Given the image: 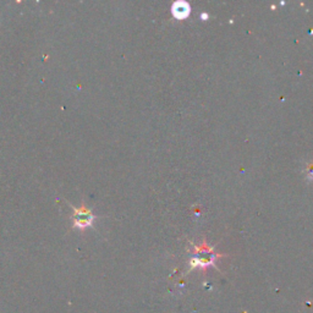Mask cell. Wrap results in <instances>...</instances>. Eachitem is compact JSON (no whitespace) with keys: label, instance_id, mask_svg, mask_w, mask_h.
Returning a JSON list of instances; mask_svg holds the SVG:
<instances>
[{"label":"cell","instance_id":"6da1fadb","mask_svg":"<svg viewBox=\"0 0 313 313\" xmlns=\"http://www.w3.org/2000/svg\"><path fill=\"white\" fill-rule=\"evenodd\" d=\"M74 214H72V222H74V228L80 230H84L87 228L92 227L94 222V215L86 206L82 203L80 208H72Z\"/></svg>","mask_w":313,"mask_h":313},{"label":"cell","instance_id":"3957f363","mask_svg":"<svg viewBox=\"0 0 313 313\" xmlns=\"http://www.w3.org/2000/svg\"><path fill=\"white\" fill-rule=\"evenodd\" d=\"M190 5L188 3H184V1H178V3H174L173 8H171V14L175 19L178 20H184V19L188 18L190 15Z\"/></svg>","mask_w":313,"mask_h":313},{"label":"cell","instance_id":"7a4b0ae2","mask_svg":"<svg viewBox=\"0 0 313 313\" xmlns=\"http://www.w3.org/2000/svg\"><path fill=\"white\" fill-rule=\"evenodd\" d=\"M214 254L210 252L209 247L206 246L205 244L201 247H196V258L193 259L192 263H195L193 266H198L205 268V267L212 264L213 262H214Z\"/></svg>","mask_w":313,"mask_h":313},{"label":"cell","instance_id":"277c9868","mask_svg":"<svg viewBox=\"0 0 313 313\" xmlns=\"http://www.w3.org/2000/svg\"><path fill=\"white\" fill-rule=\"evenodd\" d=\"M305 174L308 180H313V161H311L310 163L306 164Z\"/></svg>","mask_w":313,"mask_h":313}]
</instances>
